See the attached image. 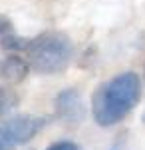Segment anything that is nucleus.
I'll return each mask as SVG.
<instances>
[{
	"instance_id": "2",
	"label": "nucleus",
	"mask_w": 145,
	"mask_h": 150,
	"mask_svg": "<svg viewBox=\"0 0 145 150\" xmlns=\"http://www.w3.org/2000/svg\"><path fill=\"white\" fill-rule=\"evenodd\" d=\"M28 62L30 68L38 74L54 76L68 68L74 46L72 40L62 32H44L30 40L28 46Z\"/></svg>"
},
{
	"instance_id": "9",
	"label": "nucleus",
	"mask_w": 145,
	"mask_h": 150,
	"mask_svg": "<svg viewBox=\"0 0 145 150\" xmlns=\"http://www.w3.org/2000/svg\"><path fill=\"white\" fill-rule=\"evenodd\" d=\"M10 30H12V20L8 16L0 14V34H8Z\"/></svg>"
},
{
	"instance_id": "7",
	"label": "nucleus",
	"mask_w": 145,
	"mask_h": 150,
	"mask_svg": "<svg viewBox=\"0 0 145 150\" xmlns=\"http://www.w3.org/2000/svg\"><path fill=\"white\" fill-rule=\"evenodd\" d=\"M18 102H20V96L14 90L6 88V86H0V116L8 114L10 110H14L18 106Z\"/></svg>"
},
{
	"instance_id": "10",
	"label": "nucleus",
	"mask_w": 145,
	"mask_h": 150,
	"mask_svg": "<svg viewBox=\"0 0 145 150\" xmlns=\"http://www.w3.org/2000/svg\"><path fill=\"white\" fill-rule=\"evenodd\" d=\"M143 122H145V112H143Z\"/></svg>"
},
{
	"instance_id": "4",
	"label": "nucleus",
	"mask_w": 145,
	"mask_h": 150,
	"mask_svg": "<svg viewBox=\"0 0 145 150\" xmlns=\"http://www.w3.org/2000/svg\"><path fill=\"white\" fill-rule=\"evenodd\" d=\"M54 112L56 118L66 122L70 126H78L86 118V106L84 98L78 88H64L54 98Z\"/></svg>"
},
{
	"instance_id": "1",
	"label": "nucleus",
	"mask_w": 145,
	"mask_h": 150,
	"mask_svg": "<svg viewBox=\"0 0 145 150\" xmlns=\"http://www.w3.org/2000/svg\"><path fill=\"white\" fill-rule=\"evenodd\" d=\"M141 98V78L127 70L112 80L98 86L91 96V114L93 120L103 128H109L133 112Z\"/></svg>"
},
{
	"instance_id": "5",
	"label": "nucleus",
	"mask_w": 145,
	"mask_h": 150,
	"mask_svg": "<svg viewBox=\"0 0 145 150\" xmlns=\"http://www.w3.org/2000/svg\"><path fill=\"white\" fill-rule=\"evenodd\" d=\"M28 72H30V62L20 54H10L0 62V76L10 84L22 82L28 76Z\"/></svg>"
},
{
	"instance_id": "8",
	"label": "nucleus",
	"mask_w": 145,
	"mask_h": 150,
	"mask_svg": "<svg viewBox=\"0 0 145 150\" xmlns=\"http://www.w3.org/2000/svg\"><path fill=\"white\" fill-rule=\"evenodd\" d=\"M46 150H79V144L72 142V140H58L54 144H50Z\"/></svg>"
},
{
	"instance_id": "3",
	"label": "nucleus",
	"mask_w": 145,
	"mask_h": 150,
	"mask_svg": "<svg viewBox=\"0 0 145 150\" xmlns=\"http://www.w3.org/2000/svg\"><path fill=\"white\" fill-rule=\"evenodd\" d=\"M48 124V118L36 114H18L0 124V150H12L32 140Z\"/></svg>"
},
{
	"instance_id": "6",
	"label": "nucleus",
	"mask_w": 145,
	"mask_h": 150,
	"mask_svg": "<svg viewBox=\"0 0 145 150\" xmlns=\"http://www.w3.org/2000/svg\"><path fill=\"white\" fill-rule=\"evenodd\" d=\"M0 46L4 48L6 52H10V54H18L22 50H28L30 40L28 38H22V36H16V34H2Z\"/></svg>"
}]
</instances>
